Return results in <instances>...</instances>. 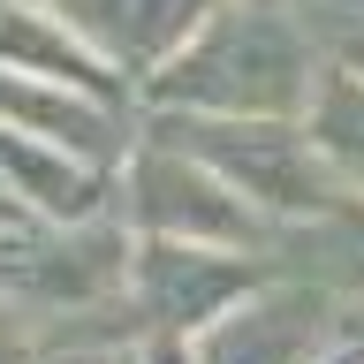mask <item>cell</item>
Segmentation results:
<instances>
[{
	"label": "cell",
	"instance_id": "cell-1",
	"mask_svg": "<svg viewBox=\"0 0 364 364\" xmlns=\"http://www.w3.org/2000/svg\"><path fill=\"white\" fill-rule=\"evenodd\" d=\"M326 46L304 0H220L198 38L144 84V114H220V122H304Z\"/></svg>",
	"mask_w": 364,
	"mask_h": 364
},
{
	"label": "cell",
	"instance_id": "cell-2",
	"mask_svg": "<svg viewBox=\"0 0 364 364\" xmlns=\"http://www.w3.org/2000/svg\"><path fill=\"white\" fill-rule=\"evenodd\" d=\"M114 220L129 235H152V243H213V250L266 258V220L198 152L159 136L144 114H136V136L122 152V167H114Z\"/></svg>",
	"mask_w": 364,
	"mask_h": 364
},
{
	"label": "cell",
	"instance_id": "cell-3",
	"mask_svg": "<svg viewBox=\"0 0 364 364\" xmlns=\"http://www.w3.org/2000/svg\"><path fill=\"white\" fill-rule=\"evenodd\" d=\"M144 122L159 136H175L182 152H198L266 228H289L304 213H326L334 198H349L304 122H220V114H144Z\"/></svg>",
	"mask_w": 364,
	"mask_h": 364
},
{
	"label": "cell",
	"instance_id": "cell-4",
	"mask_svg": "<svg viewBox=\"0 0 364 364\" xmlns=\"http://www.w3.org/2000/svg\"><path fill=\"white\" fill-rule=\"evenodd\" d=\"M266 281V258L250 250H213V243H152L129 235V281H122V311L129 334H167L198 341L220 311H235L250 289Z\"/></svg>",
	"mask_w": 364,
	"mask_h": 364
},
{
	"label": "cell",
	"instance_id": "cell-5",
	"mask_svg": "<svg viewBox=\"0 0 364 364\" xmlns=\"http://www.w3.org/2000/svg\"><path fill=\"white\" fill-rule=\"evenodd\" d=\"M341 349V304L311 281L273 273L190 341V364H326Z\"/></svg>",
	"mask_w": 364,
	"mask_h": 364
},
{
	"label": "cell",
	"instance_id": "cell-6",
	"mask_svg": "<svg viewBox=\"0 0 364 364\" xmlns=\"http://www.w3.org/2000/svg\"><path fill=\"white\" fill-rule=\"evenodd\" d=\"M53 8H61V23L136 91V107H144V84L198 38V23L213 16L220 0H53Z\"/></svg>",
	"mask_w": 364,
	"mask_h": 364
},
{
	"label": "cell",
	"instance_id": "cell-7",
	"mask_svg": "<svg viewBox=\"0 0 364 364\" xmlns=\"http://www.w3.org/2000/svg\"><path fill=\"white\" fill-rule=\"evenodd\" d=\"M0 122L23 136H38L53 152H76L91 167H122L136 136V107H114V99H91V91H68V84H38V76H16L0 68Z\"/></svg>",
	"mask_w": 364,
	"mask_h": 364
},
{
	"label": "cell",
	"instance_id": "cell-8",
	"mask_svg": "<svg viewBox=\"0 0 364 364\" xmlns=\"http://www.w3.org/2000/svg\"><path fill=\"white\" fill-rule=\"evenodd\" d=\"M266 266L289 281H311L341 311H364V198H334L326 213H304L289 228H266Z\"/></svg>",
	"mask_w": 364,
	"mask_h": 364
},
{
	"label": "cell",
	"instance_id": "cell-9",
	"mask_svg": "<svg viewBox=\"0 0 364 364\" xmlns=\"http://www.w3.org/2000/svg\"><path fill=\"white\" fill-rule=\"evenodd\" d=\"M0 68L38 76V84L91 91V99H114V107H136V91L68 31L53 0H0Z\"/></svg>",
	"mask_w": 364,
	"mask_h": 364
},
{
	"label": "cell",
	"instance_id": "cell-10",
	"mask_svg": "<svg viewBox=\"0 0 364 364\" xmlns=\"http://www.w3.org/2000/svg\"><path fill=\"white\" fill-rule=\"evenodd\" d=\"M304 129H311L318 159L334 167V182L364 198V76H349V68L326 61L311 107H304Z\"/></svg>",
	"mask_w": 364,
	"mask_h": 364
},
{
	"label": "cell",
	"instance_id": "cell-11",
	"mask_svg": "<svg viewBox=\"0 0 364 364\" xmlns=\"http://www.w3.org/2000/svg\"><path fill=\"white\" fill-rule=\"evenodd\" d=\"M0 334H16V326H8V311H0Z\"/></svg>",
	"mask_w": 364,
	"mask_h": 364
}]
</instances>
